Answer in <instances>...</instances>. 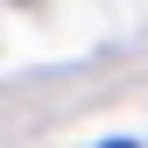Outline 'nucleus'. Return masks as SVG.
Segmentation results:
<instances>
[{"instance_id":"f257e3e1","label":"nucleus","mask_w":148,"mask_h":148,"mask_svg":"<svg viewBox=\"0 0 148 148\" xmlns=\"http://www.w3.org/2000/svg\"><path fill=\"white\" fill-rule=\"evenodd\" d=\"M113 148H127V141H113Z\"/></svg>"}]
</instances>
